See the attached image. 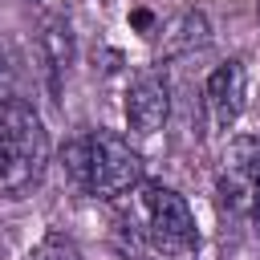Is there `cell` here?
<instances>
[{
    "label": "cell",
    "instance_id": "obj_1",
    "mask_svg": "<svg viewBox=\"0 0 260 260\" xmlns=\"http://www.w3.org/2000/svg\"><path fill=\"white\" fill-rule=\"evenodd\" d=\"M61 162L69 183L93 199H122L142 179V154L114 130H89L65 142Z\"/></svg>",
    "mask_w": 260,
    "mask_h": 260
},
{
    "label": "cell",
    "instance_id": "obj_2",
    "mask_svg": "<svg viewBox=\"0 0 260 260\" xmlns=\"http://www.w3.org/2000/svg\"><path fill=\"white\" fill-rule=\"evenodd\" d=\"M49 167V134L41 114L20 98H0V195L16 199L41 183Z\"/></svg>",
    "mask_w": 260,
    "mask_h": 260
},
{
    "label": "cell",
    "instance_id": "obj_3",
    "mask_svg": "<svg viewBox=\"0 0 260 260\" xmlns=\"http://www.w3.org/2000/svg\"><path fill=\"white\" fill-rule=\"evenodd\" d=\"M130 223H138V236L162 252L167 260H191L199 248V228L187 207V199L162 183H142L134 187L130 199Z\"/></svg>",
    "mask_w": 260,
    "mask_h": 260
},
{
    "label": "cell",
    "instance_id": "obj_4",
    "mask_svg": "<svg viewBox=\"0 0 260 260\" xmlns=\"http://www.w3.org/2000/svg\"><path fill=\"white\" fill-rule=\"evenodd\" d=\"M219 203L232 215L252 211L256 195H260V142L256 138H236L219 162V179H215Z\"/></svg>",
    "mask_w": 260,
    "mask_h": 260
},
{
    "label": "cell",
    "instance_id": "obj_5",
    "mask_svg": "<svg viewBox=\"0 0 260 260\" xmlns=\"http://www.w3.org/2000/svg\"><path fill=\"white\" fill-rule=\"evenodd\" d=\"M248 102V69L244 61H223L211 69L207 85H203V114H207V130L211 134H228L236 126V118L244 114Z\"/></svg>",
    "mask_w": 260,
    "mask_h": 260
},
{
    "label": "cell",
    "instance_id": "obj_6",
    "mask_svg": "<svg viewBox=\"0 0 260 260\" xmlns=\"http://www.w3.org/2000/svg\"><path fill=\"white\" fill-rule=\"evenodd\" d=\"M126 126L134 130V134H142V138H150V134H158L162 126H167V118H171V89H167V77L162 73H138L134 81H130V89H126Z\"/></svg>",
    "mask_w": 260,
    "mask_h": 260
},
{
    "label": "cell",
    "instance_id": "obj_7",
    "mask_svg": "<svg viewBox=\"0 0 260 260\" xmlns=\"http://www.w3.org/2000/svg\"><path fill=\"white\" fill-rule=\"evenodd\" d=\"M203 41H207V20H203V12L187 8V12H179V16L167 24V32H162V53L175 57V53L199 49Z\"/></svg>",
    "mask_w": 260,
    "mask_h": 260
},
{
    "label": "cell",
    "instance_id": "obj_8",
    "mask_svg": "<svg viewBox=\"0 0 260 260\" xmlns=\"http://www.w3.org/2000/svg\"><path fill=\"white\" fill-rule=\"evenodd\" d=\"M28 260H81V248L73 244V236H65V232H45L41 240H37V248L28 252Z\"/></svg>",
    "mask_w": 260,
    "mask_h": 260
},
{
    "label": "cell",
    "instance_id": "obj_9",
    "mask_svg": "<svg viewBox=\"0 0 260 260\" xmlns=\"http://www.w3.org/2000/svg\"><path fill=\"white\" fill-rule=\"evenodd\" d=\"M252 219H256V236H260V195H256V203H252Z\"/></svg>",
    "mask_w": 260,
    "mask_h": 260
},
{
    "label": "cell",
    "instance_id": "obj_10",
    "mask_svg": "<svg viewBox=\"0 0 260 260\" xmlns=\"http://www.w3.org/2000/svg\"><path fill=\"white\" fill-rule=\"evenodd\" d=\"M4 73H8V69H4V57H0V81H4ZM0 98H8V93H0Z\"/></svg>",
    "mask_w": 260,
    "mask_h": 260
}]
</instances>
